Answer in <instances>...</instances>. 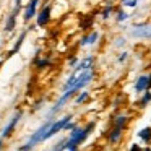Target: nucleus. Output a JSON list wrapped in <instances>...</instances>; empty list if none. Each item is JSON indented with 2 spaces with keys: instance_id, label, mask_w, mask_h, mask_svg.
Here are the masks:
<instances>
[{
  "instance_id": "f257e3e1",
  "label": "nucleus",
  "mask_w": 151,
  "mask_h": 151,
  "mask_svg": "<svg viewBox=\"0 0 151 151\" xmlns=\"http://www.w3.org/2000/svg\"><path fill=\"white\" fill-rule=\"evenodd\" d=\"M94 76V68L93 67H86V68H80L75 67V72L68 76V80L63 85V91H78V89L85 88Z\"/></svg>"
},
{
  "instance_id": "f03ea898",
  "label": "nucleus",
  "mask_w": 151,
  "mask_h": 151,
  "mask_svg": "<svg viewBox=\"0 0 151 151\" xmlns=\"http://www.w3.org/2000/svg\"><path fill=\"white\" fill-rule=\"evenodd\" d=\"M94 128V122H89L85 128L78 127L76 125L73 130H70V137L67 138V143H65V150H70V148H78L86 138L89 137V133L93 132Z\"/></svg>"
},
{
  "instance_id": "7ed1b4c3",
  "label": "nucleus",
  "mask_w": 151,
  "mask_h": 151,
  "mask_svg": "<svg viewBox=\"0 0 151 151\" xmlns=\"http://www.w3.org/2000/svg\"><path fill=\"white\" fill-rule=\"evenodd\" d=\"M52 122L54 120H47L44 125H41L39 128H37L36 132H34L33 135L29 137V140H28V145H29L31 148L34 146V145H37V143H41V141H44L46 140V133H47V130L50 128V125H52Z\"/></svg>"
},
{
  "instance_id": "20e7f679",
  "label": "nucleus",
  "mask_w": 151,
  "mask_h": 151,
  "mask_svg": "<svg viewBox=\"0 0 151 151\" xmlns=\"http://www.w3.org/2000/svg\"><path fill=\"white\" fill-rule=\"evenodd\" d=\"M72 114H68V115H65V117H62V119H59V120H54L52 122V125H50V128L47 130V133H46V140H49V138H52L55 133H59L60 130H63V128L67 127V124H68L70 120H72Z\"/></svg>"
},
{
  "instance_id": "39448f33",
  "label": "nucleus",
  "mask_w": 151,
  "mask_h": 151,
  "mask_svg": "<svg viewBox=\"0 0 151 151\" xmlns=\"http://www.w3.org/2000/svg\"><path fill=\"white\" fill-rule=\"evenodd\" d=\"M135 91L137 93H145L148 88H150V75H141L137 78V81H135L133 85Z\"/></svg>"
},
{
  "instance_id": "423d86ee",
  "label": "nucleus",
  "mask_w": 151,
  "mask_h": 151,
  "mask_svg": "<svg viewBox=\"0 0 151 151\" xmlns=\"http://www.w3.org/2000/svg\"><path fill=\"white\" fill-rule=\"evenodd\" d=\"M124 130L125 128H122V127H112V130L107 133V140H109V143L111 145H117L119 141H120V138H122V135H124Z\"/></svg>"
},
{
  "instance_id": "0eeeda50",
  "label": "nucleus",
  "mask_w": 151,
  "mask_h": 151,
  "mask_svg": "<svg viewBox=\"0 0 151 151\" xmlns=\"http://www.w3.org/2000/svg\"><path fill=\"white\" fill-rule=\"evenodd\" d=\"M20 117H21V114L18 112V114H15V117H12V119H10V122H8V124L4 127V130H2V138L10 137L12 132H13V128H15V125H17V124H18V120H20Z\"/></svg>"
},
{
  "instance_id": "6e6552de",
  "label": "nucleus",
  "mask_w": 151,
  "mask_h": 151,
  "mask_svg": "<svg viewBox=\"0 0 151 151\" xmlns=\"http://www.w3.org/2000/svg\"><path fill=\"white\" fill-rule=\"evenodd\" d=\"M135 37H151V26H145V24H140V26H135L133 31H132Z\"/></svg>"
},
{
  "instance_id": "1a4fd4ad",
  "label": "nucleus",
  "mask_w": 151,
  "mask_h": 151,
  "mask_svg": "<svg viewBox=\"0 0 151 151\" xmlns=\"http://www.w3.org/2000/svg\"><path fill=\"white\" fill-rule=\"evenodd\" d=\"M73 94H75V91H63V94L60 96V98H59V101H57L55 104H54V107H52V111H50V112L54 114V112H57L59 109H62V106L65 104V102L68 101V99L72 98Z\"/></svg>"
},
{
  "instance_id": "9d476101",
  "label": "nucleus",
  "mask_w": 151,
  "mask_h": 151,
  "mask_svg": "<svg viewBox=\"0 0 151 151\" xmlns=\"http://www.w3.org/2000/svg\"><path fill=\"white\" fill-rule=\"evenodd\" d=\"M49 18H50V7H44L39 12V15H37V24L39 26H46L49 23Z\"/></svg>"
},
{
  "instance_id": "9b49d317",
  "label": "nucleus",
  "mask_w": 151,
  "mask_h": 151,
  "mask_svg": "<svg viewBox=\"0 0 151 151\" xmlns=\"http://www.w3.org/2000/svg\"><path fill=\"white\" fill-rule=\"evenodd\" d=\"M37 4H39V0H31L29 4H28L26 10H24V20H26V21H29L31 18L34 17L36 8H37Z\"/></svg>"
},
{
  "instance_id": "f8f14e48",
  "label": "nucleus",
  "mask_w": 151,
  "mask_h": 151,
  "mask_svg": "<svg viewBox=\"0 0 151 151\" xmlns=\"http://www.w3.org/2000/svg\"><path fill=\"white\" fill-rule=\"evenodd\" d=\"M98 37H99V33L98 31H93L91 34H88V36H85L81 39V46H93L98 41Z\"/></svg>"
},
{
  "instance_id": "ddd939ff",
  "label": "nucleus",
  "mask_w": 151,
  "mask_h": 151,
  "mask_svg": "<svg viewBox=\"0 0 151 151\" xmlns=\"http://www.w3.org/2000/svg\"><path fill=\"white\" fill-rule=\"evenodd\" d=\"M138 138H140L141 141H145V143H150L151 141V127H145L141 128L140 132H138Z\"/></svg>"
},
{
  "instance_id": "4468645a",
  "label": "nucleus",
  "mask_w": 151,
  "mask_h": 151,
  "mask_svg": "<svg viewBox=\"0 0 151 151\" xmlns=\"http://www.w3.org/2000/svg\"><path fill=\"white\" fill-rule=\"evenodd\" d=\"M128 120H130V117H128V115L120 114V115H117V117L114 119V125H115V127L125 128V127H127V124H128Z\"/></svg>"
},
{
  "instance_id": "2eb2a0df",
  "label": "nucleus",
  "mask_w": 151,
  "mask_h": 151,
  "mask_svg": "<svg viewBox=\"0 0 151 151\" xmlns=\"http://www.w3.org/2000/svg\"><path fill=\"white\" fill-rule=\"evenodd\" d=\"M18 8H20V5L17 7V10H18ZM17 10H15V13H17ZM15 13H12L10 17H8L7 24H5V31H12L15 28V21H17V20H15Z\"/></svg>"
},
{
  "instance_id": "dca6fc26",
  "label": "nucleus",
  "mask_w": 151,
  "mask_h": 151,
  "mask_svg": "<svg viewBox=\"0 0 151 151\" xmlns=\"http://www.w3.org/2000/svg\"><path fill=\"white\" fill-rule=\"evenodd\" d=\"M150 102H151V91H145V94L141 96V99H140V106L145 107V106H148Z\"/></svg>"
},
{
  "instance_id": "f3484780",
  "label": "nucleus",
  "mask_w": 151,
  "mask_h": 151,
  "mask_svg": "<svg viewBox=\"0 0 151 151\" xmlns=\"http://www.w3.org/2000/svg\"><path fill=\"white\" fill-rule=\"evenodd\" d=\"M88 98H89V93H88V91L80 93V96H76V104H81V102L88 101Z\"/></svg>"
},
{
  "instance_id": "a211bd4d",
  "label": "nucleus",
  "mask_w": 151,
  "mask_h": 151,
  "mask_svg": "<svg viewBox=\"0 0 151 151\" xmlns=\"http://www.w3.org/2000/svg\"><path fill=\"white\" fill-rule=\"evenodd\" d=\"M138 2H140V0H122V5H124V7H128V8H133V7H137Z\"/></svg>"
},
{
  "instance_id": "6ab92c4d",
  "label": "nucleus",
  "mask_w": 151,
  "mask_h": 151,
  "mask_svg": "<svg viewBox=\"0 0 151 151\" xmlns=\"http://www.w3.org/2000/svg\"><path fill=\"white\" fill-rule=\"evenodd\" d=\"M112 8H114L112 5H107V7L102 10V18H104V20H107V18H109V15L112 13Z\"/></svg>"
},
{
  "instance_id": "aec40b11",
  "label": "nucleus",
  "mask_w": 151,
  "mask_h": 151,
  "mask_svg": "<svg viewBox=\"0 0 151 151\" xmlns=\"http://www.w3.org/2000/svg\"><path fill=\"white\" fill-rule=\"evenodd\" d=\"M23 41H24V33L21 34V36H20V39L17 41V44H15V47H13V50H12V54H15L18 49H20V47H21V42H23Z\"/></svg>"
},
{
  "instance_id": "412c9836",
  "label": "nucleus",
  "mask_w": 151,
  "mask_h": 151,
  "mask_svg": "<svg viewBox=\"0 0 151 151\" xmlns=\"http://www.w3.org/2000/svg\"><path fill=\"white\" fill-rule=\"evenodd\" d=\"M128 20V13L125 12H119L117 13V21H127Z\"/></svg>"
},
{
  "instance_id": "4be33fe9",
  "label": "nucleus",
  "mask_w": 151,
  "mask_h": 151,
  "mask_svg": "<svg viewBox=\"0 0 151 151\" xmlns=\"http://www.w3.org/2000/svg\"><path fill=\"white\" fill-rule=\"evenodd\" d=\"M128 151H143V148H141L140 145L133 143V145H130V148H128Z\"/></svg>"
},
{
  "instance_id": "5701e85b",
  "label": "nucleus",
  "mask_w": 151,
  "mask_h": 151,
  "mask_svg": "<svg viewBox=\"0 0 151 151\" xmlns=\"http://www.w3.org/2000/svg\"><path fill=\"white\" fill-rule=\"evenodd\" d=\"M70 65L76 67V65H78V59H76V57H72V59H70Z\"/></svg>"
},
{
  "instance_id": "b1692460",
  "label": "nucleus",
  "mask_w": 151,
  "mask_h": 151,
  "mask_svg": "<svg viewBox=\"0 0 151 151\" xmlns=\"http://www.w3.org/2000/svg\"><path fill=\"white\" fill-rule=\"evenodd\" d=\"M46 65H49V60H41V62L37 63V67H39V68H42V67H46Z\"/></svg>"
},
{
  "instance_id": "393cba45",
  "label": "nucleus",
  "mask_w": 151,
  "mask_h": 151,
  "mask_svg": "<svg viewBox=\"0 0 151 151\" xmlns=\"http://www.w3.org/2000/svg\"><path fill=\"white\" fill-rule=\"evenodd\" d=\"M127 55H128L127 52H122L120 57H119V62H124V60H127Z\"/></svg>"
},
{
  "instance_id": "a878e982",
  "label": "nucleus",
  "mask_w": 151,
  "mask_h": 151,
  "mask_svg": "<svg viewBox=\"0 0 151 151\" xmlns=\"http://www.w3.org/2000/svg\"><path fill=\"white\" fill-rule=\"evenodd\" d=\"M29 150H31V146H29V145L26 143V145H24V146H21V148H20V150H18V151H29Z\"/></svg>"
},
{
  "instance_id": "bb28decb",
  "label": "nucleus",
  "mask_w": 151,
  "mask_h": 151,
  "mask_svg": "<svg viewBox=\"0 0 151 151\" xmlns=\"http://www.w3.org/2000/svg\"><path fill=\"white\" fill-rule=\"evenodd\" d=\"M122 44H124V39H122V37H119V39L115 41V46L119 47V46H122Z\"/></svg>"
},
{
  "instance_id": "cd10ccee",
  "label": "nucleus",
  "mask_w": 151,
  "mask_h": 151,
  "mask_svg": "<svg viewBox=\"0 0 151 151\" xmlns=\"http://www.w3.org/2000/svg\"><path fill=\"white\" fill-rule=\"evenodd\" d=\"M67 151H78V148H70V150H67Z\"/></svg>"
},
{
  "instance_id": "c85d7f7f",
  "label": "nucleus",
  "mask_w": 151,
  "mask_h": 151,
  "mask_svg": "<svg viewBox=\"0 0 151 151\" xmlns=\"http://www.w3.org/2000/svg\"><path fill=\"white\" fill-rule=\"evenodd\" d=\"M2 145H4V141H2V138H0V150H2Z\"/></svg>"
},
{
  "instance_id": "c756f323",
  "label": "nucleus",
  "mask_w": 151,
  "mask_h": 151,
  "mask_svg": "<svg viewBox=\"0 0 151 151\" xmlns=\"http://www.w3.org/2000/svg\"><path fill=\"white\" fill-rule=\"evenodd\" d=\"M17 2H20V0H17Z\"/></svg>"
}]
</instances>
